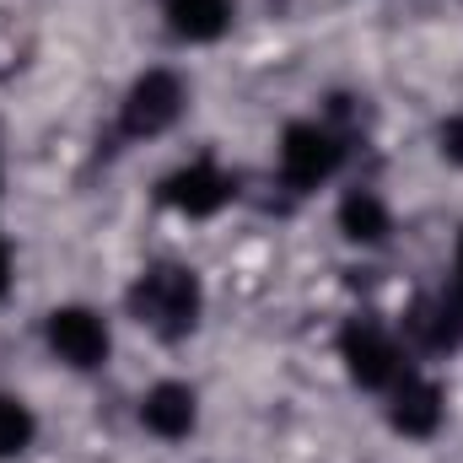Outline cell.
I'll return each mask as SVG.
<instances>
[{"mask_svg":"<svg viewBox=\"0 0 463 463\" xmlns=\"http://www.w3.org/2000/svg\"><path fill=\"white\" fill-rule=\"evenodd\" d=\"M200 420V404H194V388L189 383H156L146 399H140V426L162 442H184Z\"/></svg>","mask_w":463,"mask_h":463,"instance_id":"obj_8","label":"cell"},{"mask_svg":"<svg viewBox=\"0 0 463 463\" xmlns=\"http://www.w3.org/2000/svg\"><path fill=\"white\" fill-rule=\"evenodd\" d=\"M232 11H237L232 0H162L167 27L189 43H216L232 27Z\"/></svg>","mask_w":463,"mask_h":463,"instance_id":"obj_10","label":"cell"},{"mask_svg":"<svg viewBox=\"0 0 463 463\" xmlns=\"http://www.w3.org/2000/svg\"><path fill=\"white\" fill-rule=\"evenodd\" d=\"M156 194H162V205H173V211H184V216H216V211H227V205H232L237 184H232L222 167L194 162V167L167 173Z\"/></svg>","mask_w":463,"mask_h":463,"instance_id":"obj_6","label":"cell"},{"mask_svg":"<svg viewBox=\"0 0 463 463\" xmlns=\"http://www.w3.org/2000/svg\"><path fill=\"white\" fill-rule=\"evenodd\" d=\"M11 286V248H5V237H0V291Z\"/></svg>","mask_w":463,"mask_h":463,"instance_id":"obj_15","label":"cell"},{"mask_svg":"<svg viewBox=\"0 0 463 463\" xmlns=\"http://www.w3.org/2000/svg\"><path fill=\"white\" fill-rule=\"evenodd\" d=\"M410 340L420 350H458L463 345V297H420L404 318Z\"/></svg>","mask_w":463,"mask_h":463,"instance_id":"obj_9","label":"cell"},{"mask_svg":"<svg viewBox=\"0 0 463 463\" xmlns=\"http://www.w3.org/2000/svg\"><path fill=\"white\" fill-rule=\"evenodd\" d=\"M453 286H458V297H463V232H458V248H453Z\"/></svg>","mask_w":463,"mask_h":463,"instance_id":"obj_14","label":"cell"},{"mask_svg":"<svg viewBox=\"0 0 463 463\" xmlns=\"http://www.w3.org/2000/svg\"><path fill=\"white\" fill-rule=\"evenodd\" d=\"M335 167H340V140L324 124H286V135H280V178L297 194L335 178Z\"/></svg>","mask_w":463,"mask_h":463,"instance_id":"obj_3","label":"cell"},{"mask_svg":"<svg viewBox=\"0 0 463 463\" xmlns=\"http://www.w3.org/2000/svg\"><path fill=\"white\" fill-rule=\"evenodd\" d=\"M184 114V81L173 76V71H146L135 87H129V98H124V135H135V140H151V135H162V129H173Z\"/></svg>","mask_w":463,"mask_h":463,"instance_id":"obj_4","label":"cell"},{"mask_svg":"<svg viewBox=\"0 0 463 463\" xmlns=\"http://www.w3.org/2000/svg\"><path fill=\"white\" fill-rule=\"evenodd\" d=\"M33 437H38V420H33V410H27L22 399L0 393V458H16V453H27V448H33Z\"/></svg>","mask_w":463,"mask_h":463,"instance_id":"obj_12","label":"cell"},{"mask_svg":"<svg viewBox=\"0 0 463 463\" xmlns=\"http://www.w3.org/2000/svg\"><path fill=\"white\" fill-rule=\"evenodd\" d=\"M340 232H345L350 242H383L388 232H393V216H388V205L372 194V189H350L345 200H340Z\"/></svg>","mask_w":463,"mask_h":463,"instance_id":"obj_11","label":"cell"},{"mask_svg":"<svg viewBox=\"0 0 463 463\" xmlns=\"http://www.w3.org/2000/svg\"><path fill=\"white\" fill-rule=\"evenodd\" d=\"M43 340L76 372H98L109 361V324L92 307H54L49 324H43Z\"/></svg>","mask_w":463,"mask_h":463,"instance_id":"obj_5","label":"cell"},{"mask_svg":"<svg viewBox=\"0 0 463 463\" xmlns=\"http://www.w3.org/2000/svg\"><path fill=\"white\" fill-rule=\"evenodd\" d=\"M437 146H442V156H448L453 167H463V114L442 118V129H437Z\"/></svg>","mask_w":463,"mask_h":463,"instance_id":"obj_13","label":"cell"},{"mask_svg":"<svg viewBox=\"0 0 463 463\" xmlns=\"http://www.w3.org/2000/svg\"><path fill=\"white\" fill-rule=\"evenodd\" d=\"M340 361H345L350 383L355 388H393L404 377V355H399V340L372 324V318H350L345 335H340Z\"/></svg>","mask_w":463,"mask_h":463,"instance_id":"obj_2","label":"cell"},{"mask_svg":"<svg viewBox=\"0 0 463 463\" xmlns=\"http://www.w3.org/2000/svg\"><path fill=\"white\" fill-rule=\"evenodd\" d=\"M388 426H393V431H404V437H437V426H442V388H437L431 377L404 372V377L393 383Z\"/></svg>","mask_w":463,"mask_h":463,"instance_id":"obj_7","label":"cell"},{"mask_svg":"<svg viewBox=\"0 0 463 463\" xmlns=\"http://www.w3.org/2000/svg\"><path fill=\"white\" fill-rule=\"evenodd\" d=\"M200 307H205L200 275L184 269V264H151V269H140L135 286H129V313H135V324H146V329L162 335V340L194 335Z\"/></svg>","mask_w":463,"mask_h":463,"instance_id":"obj_1","label":"cell"}]
</instances>
